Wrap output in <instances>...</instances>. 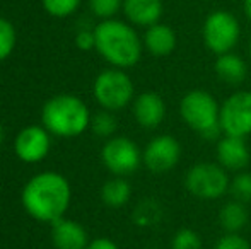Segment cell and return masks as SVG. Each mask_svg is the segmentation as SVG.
Returning a JSON list of instances; mask_svg holds the SVG:
<instances>
[{
	"instance_id": "5b68a950",
	"label": "cell",
	"mask_w": 251,
	"mask_h": 249,
	"mask_svg": "<svg viewBox=\"0 0 251 249\" xmlns=\"http://www.w3.org/2000/svg\"><path fill=\"white\" fill-rule=\"evenodd\" d=\"M93 92L102 110L118 111L133 99L135 89L132 79L122 68H109L96 77Z\"/></svg>"
},
{
	"instance_id": "9a60e30c",
	"label": "cell",
	"mask_w": 251,
	"mask_h": 249,
	"mask_svg": "<svg viewBox=\"0 0 251 249\" xmlns=\"http://www.w3.org/2000/svg\"><path fill=\"white\" fill-rule=\"evenodd\" d=\"M123 12L135 26L151 27L162 16V0H125Z\"/></svg>"
},
{
	"instance_id": "d6a6232c",
	"label": "cell",
	"mask_w": 251,
	"mask_h": 249,
	"mask_svg": "<svg viewBox=\"0 0 251 249\" xmlns=\"http://www.w3.org/2000/svg\"><path fill=\"white\" fill-rule=\"evenodd\" d=\"M151 249H155V248H151Z\"/></svg>"
},
{
	"instance_id": "7402d4cb",
	"label": "cell",
	"mask_w": 251,
	"mask_h": 249,
	"mask_svg": "<svg viewBox=\"0 0 251 249\" xmlns=\"http://www.w3.org/2000/svg\"><path fill=\"white\" fill-rule=\"evenodd\" d=\"M80 0H43V7L53 17H69L79 9Z\"/></svg>"
},
{
	"instance_id": "d6986e66",
	"label": "cell",
	"mask_w": 251,
	"mask_h": 249,
	"mask_svg": "<svg viewBox=\"0 0 251 249\" xmlns=\"http://www.w3.org/2000/svg\"><path fill=\"white\" fill-rule=\"evenodd\" d=\"M132 196V186L122 176H116L113 180L106 181L101 188V200L109 208H122L128 203Z\"/></svg>"
},
{
	"instance_id": "ac0fdd59",
	"label": "cell",
	"mask_w": 251,
	"mask_h": 249,
	"mask_svg": "<svg viewBox=\"0 0 251 249\" xmlns=\"http://www.w3.org/2000/svg\"><path fill=\"white\" fill-rule=\"evenodd\" d=\"M248 208L245 206V203L238 202V200L226 203L221 212H219V222H221L222 229L227 234H238L248 224Z\"/></svg>"
},
{
	"instance_id": "44dd1931",
	"label": "cell",
	"mask_w": 251,
	"mask_h": 249,
	"mask_svg": "<svg viewBox=\"0 0 251 249\" xmlns=\"http://www.w3.org/2000/svg\"><path fill=\"white\" fill-rule=\"evenodd\" d=\"M16 29L12 23L0 17V62L7 60L16 48Z\"/></svg>"
},
{
	"instance_id": "cb8c5ba5",
	"label": "cell",
	"mask_w": 251,
	"mask_h": 249,
	"mask_svg": "<svg viewBox=\"0 0 251 249\" xmlns=\"http://www.w3.org/2000/svg\"><path fill=\"white\" fill-rule=\"evenodd\" d=\"M161 206L154 202H144L142 205L137 206L135 210V222L139 226H154V224L159 222L161 219Z\"/></svg>"
},
{
	"instance_id": "603a6c76",
	"label": "cell",
	"mask_w": 251,
	"mask_h": 249,
	"mask_svg": "<svg viewBox=\"0 0 251 249\" xmlns=\"http://www.w3.org/2000/svg\"><path fill=\"white\" fill-rule=\"evenodd\" d=\"M229 191L238 202H251V173H239L229 184Z\"/></svg>"
},
{
	"instance_id": "e0dca14e",
	"label": "cell",
	"mask_w": 251,
	"mask_h": 249,
	"mask_svg": "<svg viewBox=\"0 0 251 249\" xmlns=\"http://www.w3.org/2000/svg\"><path fill=\"white\" fill-rule=\"evenodd\" d=\"M214 70H215V75L219 77V80H222L227 86H239L248 77L246 62L239 55L232 53V51L219 55L217 60H215Z\"/></svg>"
},
{
	"instance_id": "1f68e13d",
	"label": "cell",
	"mask_w": 251,
	"mask_h": 249,
	"mask_svg": "<svg viewBox=\"0 0 251 249\" xmlns=\"http://www.w3.org/2000/svg\"><path fill=\"white\" fill-rule=\"evenodd\" d=\"M250 57H251V43H250Z\"/></svg>"
},
{
	"instance_id": "5bb4252c",
	"label": "cell",
	"mask_w": 251,
	"mask_h": 249,
	"mask_svg": "<svg viewBox=\"0 0 251 249\" xmlns=\"http://www.w3.org/2000/svg\"><path fill=\"white\" fill-rule=\"evenodd\" d=\"M51 241L56 249H86L89 246L84 227L65 217L51 224Z\"/></svg>"
},
{
	"instance_id": "7a4b0ae2",
	"label": "cell",
	"mask_w": 251,
	"mask_h": 249,
	"mask_svg": "<svg viewBox=\"0 0 251 249\" xmlns=\"http://www.w3.org/2000/svg\"><path fill=\"white\" fill-rule=\"evenodd\" d=\"M96 50L115 68L137 65L142 57V41L132 26L116 19L101 21L94 27Z\"/></svg>"
},
{
	"instance_id": "ffe728a7",
	"label": "cell",
	"mask_w": 251,
	"mask_h": 249,
	"mask_svg": "<svg viewBox=\"0 0 251 249\" xmlns=\"http://www.w3.org/2000/svg\"><path fill=\"white\" fill-rule=\"evenodd\" d=\"M91 128H93L94 135L101 136V138H111L116 130V118L113 116L111 111L102 110L91 118Z\"/></svg>"
},
{
	"instance_id": "3957f363",
	"label": "cell",
	"mask_w": 251,
	"mask_h": 249,
	"mask_svg": "<svg viewBox=\"0 0 251 249\" xmlns=\"http://www.w3.org/2000/svg\"><path fill=\"white\" fill-rule=\"evenodd\" d=\"M43 125L51 135L72 138L91 126V113L86 103L72 94H58L47 101L41 111Z\"/></svg>"
},
{
	"instance_id": "52a82bcc",
	"label": "cell",
	"mask_w": 251,
	"mask_h": 249,
	"mask_svg": "<svg viewBox=\"0 0 251 249\" xmlns=\"http://www.w3.org/2000/svg\"><path fill=\"white\" fill-rule=\"evenodd\" d=\"M186 189L193 196L201 200H217L229 189L227 173L221 164L214 162H200L195 164L186 173L185 178Z\"/></svg>"
},
{
	"instance_id": "4fadbf2b",
	"label": "cell",
	"mask_w": 251,
	"mask_h": 249,
	"mask_svg": "<svg viewBox=\"0 0 251 249\" xmlns=\"http://www.w3.org/2000/svg\"><path fill=\"white\" fill-rule=\"evenodd\" d=\"M250 162V149L245 138L224 135L217 142V164L227 171H241Z\"/></svg>"
},
{
	"instance_id": "83f0119b",
	"label": "cell",
	"mask_w": 251,
	"mask_h": 249,
	"mask_svg": "<svg viewBox=\"0 0 251 249\" xmlns=\"http://www.w3.org/2000/svg\"><path fill=\"white\" fill-rule=\"evenodd\" d=\"M75 45L79 50H84V51L96 48V36H94V31H89V29L79 31L75 36Z\"/></svg>"
},
{
	"instance_id": "484cf974",
	"label": "cell",
	"mask_w": 251,
	"mask_h": 249,
	"mask_svg": "<svg viewBox=\"0 0 251 249\" xmlns=\"http://www.w3.org/2000/svg\"><path fill=\"white\" fill-rule=\"evenodd\" d=\"M173 249H201V239L193 229H179L171 243Z\"/></svg>"
},
{
	"instance_id": "4316f807",
	"label": "cell",
	"mask_w": 251,
	"mask_h": 249,
	"mask_svg": "<svg viewBox=\"0 0 251 249\" xmlns=\"http://www.w3.org/2000/svg\"><path fill=\"white\" fill-rule=\"evenodd\" d=\"M214 249H251L250 243L239 234H226L215 243Z\"/></svg>"
},
{
	"instance_id": "8fae6325",
	"label": "cell",
	"mask_w": 251,
	"mask_h": 249,
	"mask_svg": "<svg viewBox=\"0 0 251 249\" xmlns=\"http://www.w3.org/2000/svg\"><path fill=\"white\" fill-rule=\"evenodd\" d=\"M51 147L50 132L43 126L31 125L23 128L16 136L14 142V150L16 156L19 157L23 162L34 164L43 160L48 156Z\"/></svg>"
},
{
	"instance_id": "7c38bea8",
	"label": "cell",
	"mask_w": 251,
	"mask_h": 249,
	"mask_svg": "<svg viewBox=\"0 0 251 249\" xmlns=\"http://www.w3.org/2000/svg\"><path fill=\"white\" fill-rule=\"evenodd\" d=\"M133 116L142 128H157L166 118L164 99L157 92H142L133 101Z\"/></svg>"
},
{
	"instance_id": "9c48e42d",
	"label": "cell",
	"mask_w": 251,
	"mask_h": 249,
	"mask_svg": "<svg viewBox=\"0 0 251 249\" xmlns=\"http://www.w3.org/2000/svg\"><path fill=\"white\" fill-rule=\"evenodd\" d=\"M101 159L108 171H111L115 176H126L139 169L142 162V154L137 143H133L130 138L113 136L102 147Z\"/></svg>"
},
{
	"instance_id": "6da1fadb",
	"label": "cell",
	"mask_w": 251,
	"mask_h": 249,
	"mask_svg": "<svg viewBox=\"0 0 251 249\" xmlns=\"http://www.w3.org/2000/svg\"><path fill=\"white\" fill-rule=\"evenodd\" d=\"M21 202L33 219L53 224L62 219L69 208L70 184L58 173H40L26 183Z\"/></svg>"
},
{
	"instance_id": "277c9868",
	"label": "cell",
	"mask_w": 251,
	"mask_h": 249,
	"mask_svg": "<svg viewBox=\"0 0 251 249\" xmlns=\"http://www.w3.org/2000/svg\"><path fill=\"white\" fill-rule=\"evenodd\" d=\"M179 114L183 121L200 133L203 140H221L222 128L219 123L221 116V106L217 104L215 97L207 91H190L185 94L179 103Z\"/></svg>"
},
{
	"instance_id": "8992f818",
	"label": "cell",
	"mask_w": 251,
	"mask_h": 249,
	"mask_svg": "<svg viewBox=\"0 0 251 249\" xmlns=\"http://www.w3.org/2000/svg\"><path fill=\"white\" fill-rule=\"evenodd\" d=\"M201 36H203L205 46L217 57L229 53L238 45L241 36L239 21L236 19L234 14L227 10H215L205 19Z\"/></svg>"
},
{
	"instance_id": "30bf717a",
	"label": "cell",
	"mask_w": 251,
	"mask_h": 249,
	"mask_svg": "<svg viewBox=\"0 0 251 249\" xmlns=\"http://www.w3.org/2000/svg\"><path fill=\"white\" fill-rule=\"evenodd\" d=\"M181 159V145L173 135H159L147 143L142 162L152 173H168Z\"/></svg>"
},
{
	"instance_id": "4dcf8cb0",
	"label": "cell",
	"mask_w": 251,
	"mask_h": 249,
	"mask_svg": "<svg viewBox=\"0 0 251 249\" xmlns=\"http://www.w3.org/2000/svg\"><path fill=\"white\" fill-rule=\"evenodd\" d=\"M3 138H5V133H3V128H2V125H0V145L3 143Z\"/></svg>"
},
{
	"instance_id": "ba28073f",
	"label": "cell",
	"mask_w": 251,
	"mask_h": 249,
	"mask_svg": "<svg viewBox=\"0 0 251 249\" xmlns=\"http://www.w3.org/2000/svg\"><path fill=\"white\" fill-rule=\"evenodd\" d=\"M219 123L224 135L239 138L251 135V91H239L224 101Z\"/></svg>"
},
{
	"instance_id": "d4e9b609",
	"label": "cell",
	"mask_w": 251,
	"mask_h": 249,
	"mask_svg": "<svg viewBox=\"0 0 251 249\" xmlns=\"http://www.w3.org/2000/svg\"><path fill=\"white\" fill-rule=\"evenodd\" d=\"M123 2L125 0H89V7L93 14L100 19H113L120 9H123Z\"/></svg>"
},
{
	"instance_id": "f1b7e54d",
	"label": "cell",
	"mask_w": 251,
	"mask_h": 249,
	"mask_svg": "<svg viewBox=\"0 0 251 249\" xmlns=\"http://www.w3.org/2000/svg\"><path fill=\"white\" fill-rule=\"evenodd\" d=\"M86 249H120L113 241L104 239V237H100V239H94L93 243H89V246Z\"/></svg>"
},
{
	"instance_id": "f546056e",
	"label": "cell",
	"mask_w": 251,
	"mask_h": 249,
	"mask_svg": "<svg viewBox=\"0 0 251 249\" xmlns=\"http://www.w3.org/2000/svg\"><path fill=\"white\" fill-rule=\"evenodd\" d=\"M245 14L248 16V19L251 21V0H245Z\"/></svg>"
},
{
	"instance_id": "2e32d148",
	"label": "cell",
	"mask_w": 251,
	"mask_h": 249,
	"mask_svg": "<svg viewBox=\"0 0 251 249\" xmlns=\"http://www.w3.org/2000/svg\"><path fill=\"white\" fill-rule=\"evenodd\" d=\"M176 43H178L176 33L168 24L157 23L154 26L147 27L146 34H144V46L154 57H168V55H171L176 48Z\"/></svg>"
}]
</instances>
